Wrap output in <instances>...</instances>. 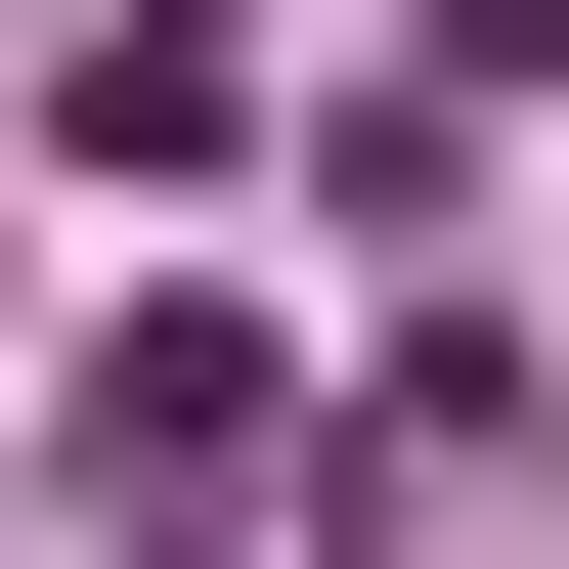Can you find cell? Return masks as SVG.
I'll list each match as a JSON object with an SVG mask.
<instances>
[{
    "mask_svg": "<svg viewBox=\"0 0 569 569\" xmlns=\"http://www.w3.org/2000/svg\"><path fill=\"white\" fill-rule=\"evenodd\" d=\"M263 438H307L263 307H132V351H88V482H263Z\"/></svg>",
    "mask_w": 569,
    "mask_h": 569,
    "instance_id": "cell-1",
    "label": "cell"
}]
</instances>
